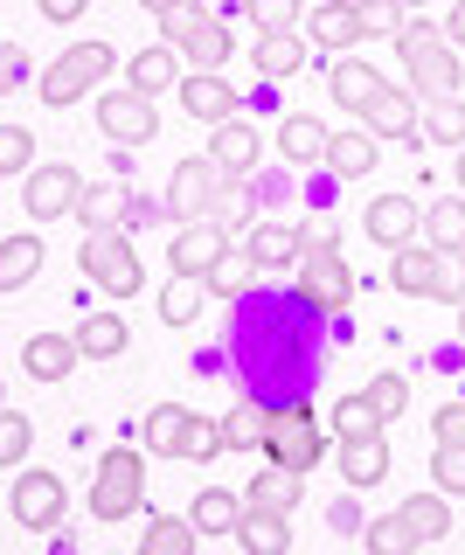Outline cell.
Returning <instances> with one entry per match:
<instances>
[{"label":"cell","instance_id":"cell-56","mask_svg":"<svg viewBox=\"0 0 465 555\" xmlns=\"http://www.w3.org/2000/svg\"><path fill=\"white\" fill-rule=\"evenodd\" d=\"M444 42L465 49V0H452V14H444Z\"/></svg>","mask_w":465,"mask_h":555},{"label":"cell","instance_id":"cell-15","mask_svg":"<svg viewBox=\"0 0 465 555\" xmlns=\"http://www.w3.org/2000/svg\"><path fill=\"white\" fill-rule=\"evenodd\" d=\"M222 250H230V230L202 216V222H188V230L167 243V271H195V278H209Z\"/></svg>","mask_w":465,"mask_h":555},{"label":"cell","instance_id":"cell-10","mask_svg":"<svg viewBox=\"0 0 465 555\" xmlns=\"http://www.w3.org/2000/svg\"><path fill=\"white\" fill-rule=\"evenodd\" d=\"M292 271H299V299L306 306H320V312H348L354 306V271L340 264V250H306Z\"/></svg>","mask_w":465,"mask_h":555},{"label":"cell","instance_id":"cell-37","mask_svg":"<svg viewBox=\"0 0 465 555\" xmlns=\"http://www.w3.org/2000/svg\"><path fill=\"white\" fill-rule=\"evenodd\" d=\"M424 139H438V146H465V98H424V118H417Z\"/></svg>","mask_w":465,"mask_h":555},{"label":"cell","instance_id":"cell-60","mask_svg":"<svg viewBox=\"0 0 465 555\" xmlns=\"http://www.w3.org/2000/svg\"><path fill=\"white\" fill-rule=\"evenodd\" d=\"M0 403H8V382H0Z\"/></svg>","mask_w":465,"mask_h":555},{"label":"cell","instance_id":"cell-29","mask_svg":"<svg viewBox=\"0 0 465 555\" xmlns=\"http://www.w3.org/2000/svg\"><path fill=\"white\" fill-rule=\"evenodd\" d=\"M264 438H271V403H257V396H244L222 416V451H264Z\"/></svg>","mask_w":465,"mask_h":555},{"label":"cell","instance_id":"cell-49","mask_svg":"<svg viewBox=\"0 0 465 555\" xmlns=\"http://www.w3.org/2000/svg\"><path fill=\"white\" fill-rule=\"evenodd\" d=\"M361 542H369L375 555H403V548H417V534L403 528V514H383V520H369V528H361Z\"/></svg>","mask_w":465,"mask_h":555},{"label":"cell","instance_id":"cell-33","mask_svg":"<svg viewBox=\"0 0 465 555\" xmlns=\"http://www.w3.org/2000/svg\"><path fill=\"white\" fill-rule=\"evenodd\" d=\"M202 306H209V278H195V271H175V278H167V292H160V320L167 326H195Z\"/></svg>","mask_w":465,"mask_h":555},{"label":"cell","instance_id":"cell-59","mask_svg":"<svg viewBox=\"0 0 465 555\" xmlns=\"http://www.w3.org/2000/svg\"><path fill=\"white\" fill-rule=\"evenodd\" d=\"M458 340H465V306H458Z\"/></svg>","mask_w":465,"mask_h":555},{"label":"cell","instance_id":"cell-4","mask_svg":"<svg viewBox=\"0 0 465 555\" xmlns=\"http://www.w3.org/2000/svg\"><path fill=\"white\" fill-rule=\"evenodd\" d=\"M236 173L216 160V153H188V160L175 167V181H167V216L175 222H202V216H216V202H222V188H230Z\"/></svg>","mask_w":465,"mask_h":555},{"label":"cell","instance_id":"cell-55","mask_svg":"<svg viewBox=\"0 0 465 555\" xmlns=\"http://www.w3.org/2000/svg\"><path fill=\"white\" fill-rule=\"evenodd\" d=\"M83 8H91V0H42V14H49V22H77Z\"/></svg>","mask_w":465,"mask_h":555},{"label":"cell","instance_id":"cell-23","mask_svg":"<svg viewBox=\"0 0 465 555\" xmlns=\"http://www.w3.org/2000/svg\"><path fill=\"white\" fill-rule=\"evenodd\" d=\"M389 285L403 292V299H430V285H438V250L417 236L403 243V250H389Z\"/></svg>","mask_w":465,"mask_h":555},{"label":"cell","instance_id":"cell-16","mask_svg":"<svg viewBox=\"0 0 465 555\" xmlns=\"http://www.w3.org/2000/svg\"><path fill=\"white\" fill-rule=\"evenodd\" d=\"M132 216H140V195H132V188L118 181V173L77 195V222H91V230H126Z\"/></svg>","mask_w":465,"mask_h":555},{"label":"cell","instance_id":"cell-18","mask_svg":"<svg viewBox=\"0 0 465 555\" xmlns=\"http://www.w3.org/2000/svg\"><path fill=\"white\" fill-rule=\"evenodd\" d=\"M334 459H340V479H348L354 493H369V486L389 479V444L383 438H334Z\"/></svg>","mask_w":465,"mask_h":555},{"label":"cell","instance_id":"cell-14","mask_svg":"<svg viewBox=\"0 0 465 555\" xmlns=\"http://www.w3.org/2000/svg\"><path fill=\"white\" fill-rule=\"evenodd\" d=\"M175 91H181V112H188V118H202V126H222V118L244 112V98H236L230 83L216 77V69H188Z\"/></svg>","mask_w":465,"mask_h":555},{"label":"cell","instance_id":"cell-32","mask_svg":"<svg viewBox=\"0 0 465 555\" xmlns=\"http://www.w3.org/2000/svg\"><path fill=\"white\" fill-rule=\"evenodd\" d=\"M36 271H42V236H36V230L0 236V292H22Z\"/></svg>","mask_w":465,"mask_h":555},{"label":"cell","instance_id":"cell-50","mask_svg":"<svg viewBox=\"0 0 465 555\" xmlns=\"http://www.w3.org/2000/svg\"><path fill=\"white\" fill-rule=\"evenodd\" d=\"M430 299L465 306V250H438V285H430Z\"/></svg>","mask_w":465,"mask_h":555},{"label":"cell","instance_id":"cell-22","mask_svg":"<svg viewBox=\"0 0 465 555\" xmlns=\"http://www.w3.org/2000/svg\"><path fill=\"white\" fill-rule=\"evenodd\" d=\"M306 35L326 49V56H348L361 42V22H354V0H320L313 14H306Z\"/></svg>","mask_w":465,"mask_h":555},{"label":"cell","instance_id":"cell-48","mask_svg":"<svg viewBox=\"0 0 465 555\" xmlns=\"http://www.w3.org/2000/svg\"><path fill=\"white\" fill-rule=\"evenodd\" d=\"M403 0H354V22H361V35H389L396 42V28H403Z\"/></svg>","mask_w":465,"mask_h":555},{"label":"cell","instance_id":"cell-57","mask_svg":"<svg viewBox=\"0 0 465 555\" xmlns=\"http://www.w3.org/2000/svg\"><path fill=\"white\" fill-rule=\"evenodd\" d=\"M140 8H146V14H167V8H181V0H140Z\"/></svg>","mask_w":465,"mask_h":555},{"label":"cell","instance_id":"cell-27","mask_svg":"<svg viewBox=\"0 0 465 555\" xmlns=\"http://www.w3.org/2000/svg\"><path fill=\"white\" fill-rule=\"evenodd\" d=\"M375 146H383V139H375L369 126L334 132V139H326V173H340V181H369V173H375Z\"/></svg>","mask_w":465,"mask_h":555},{"label":"cell","instance_id":"cell-41","mask_svg":"<svg viewBox=\"0 0 465 555\" xmlns=\"http://www.w3.org/2000/svg\"><path fill=\"white\" fill-rule=\"evenodd\" d=\"M222 451V416H195L188 410V430H181V459L188 465H209Z\"/></svg>","mask_w":465,"mask_h":555},{"label":"cell","instance_id":"cell-7","mask_svg":"<svg viewBox=\"0 0 465 555\" xmlns=\"http://www.w3.org/2000/svg\"><path fill=\"white\" fill-rule=\"evenodd\" d=\"M396 56L410 63V91H417V98H452V91H465V49L444 42V28L424 35V42H396Z\"/></svg>","mask_w":465,"mask_h":555},{"label":"cell","instance_id":"cell-40","mask_svg":"<svg viewBox=\"0 0 465 555\" xmlns=\"http://www.w3.org/2000/svg\"><path fill=\"white\" fill-rule=\"evenodd\" d=\"M250 63H257V77H292L299 69V35H257V49H250Z\"/></svg>","mask_w":465,"mask_h":555},{"label":"cell","instance_id":"cell-39","mask_svg":"<svg viewBox=\"0 0 465 555\" xmlns=\"http://www.w3.org/2000/svg\"><path fill=\"white\" fill-rule=\"evenodd\" d=\"M383 416H375V403H369V389H354V396H340L334 403V438H383Z\"/></svg>","mask_w":465,"mask_h":555},{"label":"cell","instance_id":"cell-45","mask_svg":"<svg viewBox=\"0 0 465 555\" xmlns=\"http://www.w3.org/2000/svg\"><path fill=\"white\" fill-rule=\"evenodd\" d=\"M28 444H36V424H28L22 410L0 403V465H22V459H28Z\"/></svg>","mask_w":465,"mask_h":555},{"label":"cell","instance_id":"cell-2","mask_svg":"<svg viewBox=\"0 0 465 555\" xmlns=\"http://www.w3.org/2000/svg\"><path fill=\"white\" fill-rule=\"evenodd\" d=\"M140 500H146V451L140 444H112L105 459H98L91 514L98 520H126V514H140Z\"/></svg>","mask_w":465,"mask_h":555},{"label":"cell","instance_id":"cell-5","mask_svg":"<svg viewBox=\"0 0 465 555\" xmlns=\"http://www.w3.org/2000/svg\"><path fill=\"white\" fill-rule=\"evenodd\" d=\"M77 264H83V278H98L112 299H132V292L146 285V264H140V250L126 243V230H91L83 250H77Z\"/></svg>","mask_w":465,"mask_h":555},{"label":"cell","instance_id":"cell-44","mask_svg":"<svg viewBox=\"0 0 465 555\" xmlns=\"http://www.w3.org/2000/svg\"><path fill=\"white\" fill-rule=\"evenodd\" d=\"M250 8V22H257V35H299V0H244Z\"/></svg>","mask_w":465,"mask_h":555},{"label":"cell","instance_id":"cell-31","mask_svg":"<svg viewBox=\"0 0 465 555\" xmlns=\"http://www.w3.org/2000/svg\"><path fill=\"white\" fill-rule=\"evenodd\" d=\"M202 534H236V520H244V493H230V486H202L195 507H188Z\"/></svg>","mask_w":465,"mask_h":555},{"label":"cell","instance_id":"cell-42","mask_svg":"<svg viewBox=\"0 0 465 555\" xmlns=\"http://www.w3.org/2000/svg\"><path fill=\"white\" fill-rule=\"evenodd\" d=\"M36 167V132L28 126H0V181H14V173Z\"/></svg>","mask_w":465,"mask_h":555},{"label":"cell","instance_id":"cell-24","mask_svg":"<svg viewBox=\"0 0 465 555\" xmlns=\"http://www.w3.org/2000/svg\"><path fill=\"white\" fill-rule=\"evenodd\" d=\"M236 542L257 548V555H285V548H292V514H285V507H257V500H244Z\"/></svg>","mask_w":465,"mask_h":555},{"label":"cell","instance_id":"cell-1","mask_svg":"<svg viewBox=\"0 0 465 555\" xmlns=\"http://www.w3.org/2000/svg\"><path fill=\"white\" fill-rule=\"evenodd\" d=\"M160 42L167 49H181V56L188 63H195V69H222V63H230V28H222L216 22V14L209 8H202V0H181V8H167L160 14Z\"/></svg>","mask_w":465,"mask_h":555},{"label":"cell","instance_id":"cell-51","mask_svg":"<svg viewBox=\"0 0 465 555\" xmlns=\"http://www.w3.org/2000/svg\"><path fill=\"white\" fill-rule=\"evenodd\" d=\"M430 438H438V444H465V396L430 416Z\"/></svg>","mask_w":465,"mask_h":555},{"label":"cell","instance_id":"cell-58","mask_svg":"<svg viewBox=\"0 0 465 555\" xmlns=\"http://www.w3.org/2000/svg\"><path fill=\"white\" fill-rule=\"evenodd\" d=\"M458 195H465V146H458Z\"/></svg>","mask_w":465,"mask_h":555},{"label":"cell","instance_id":"cell-9","mask_svg":"<svg viewBox=\"0 0 465 555\" xmlns=\"http://www.w3.org/2000/svg\"><path fill=\"white\" fill-rule=\"evenodd\" d=\"M77 195H83V181H77V167H28L22 173V208H28V222H63V216H77Z\"/></svg>","mask_w":465,"mask_h":555},{"label":"cell","instance_id":"cell-6","mask_svg":"<svg viewBox=\"0 0 465 555\" xmlns=\"http://www.w3.org/2000/svg\"><path fill=\"white\" fill-rule=\"evenodd\" d=\"M264 451H271V465H285V473H313V465L334 451V438H320L313 430V403H285V410H271V438H264Z\"/></svg>","mask_w":465,"mask_h":555},{"label":"cell","instance_id":"cell-17","mask_svg":"<svg viewBox=\"0 0 465 555\" xmlns=\"http://www.w3.org/2000/svg\"><path fill=\"white\" fill-rule=\"evenodd\" d=\"M244 250H250L257 271H292L306 257V243H299V222H250Z\"/></svg>","mask_w":465,"mask_h":555},{"label":"cell","instance_id":"cell-46","mask_svg":"<svg viewBox=\"0 0 465 555\" xmlns=\"http://www.w3.org/2000/svg\"><path fill=\"white\" fill-rule=\"evenodd\" d=\"M250 278H257L250 250H244V257H230V250H222V257H216V271H209V299H236V292H244Z\"/></svg>","mask_w":465,"mask_h":555},{"label":"cell","instance_id":"cell-34","mask_svg":"<svg viewBox=\"0 0 465 555\" xmlns=\"http://www.w3.org/2000/svg\"><path fill=\"white\" fill-rule=\"evenodd\" d=\"M430 250H465V195H444L424 208V230H417Z\"/></svg>","mask_w":465,"mask_h":555},{"label":"cell","instance_id":"cell-36","mask_svg":"<svg viewBox=\"0 0 465 555\" xmlns=\"http://www.w3.org/2000/svg\"><path fill=\"white\" fill-rule=\"evenodd\" d=\"M181 430H188V410L181 403H153L146 424H140V444L160 451V459H181Z\"/></svg>","mask_w":465,"mask_h":555},{"label":"cell","instance_id":"cell-52","mask_svg":"<svg viewBox=\"0 0 465 555\" xmlns=\"http://www.w3.org/2000/svg\"><path fill=\"white\" fill-rule=\"evenodd\" d=\"M22 83H28V56L14 42H0V98H14Z\"/></svg>","mask_w":465,"mask_h":555},{"label":"cell","instance_id":"cell-19","mask_svg":"<svg viewBox=\"0 0 465 555\" xmlns=\"http://www.w3.org/2000/svg\"><path fill=\"white\" fill-rule=\"evenodd\" d=\"M209 153H216V160H222V167L236 173V181H244V173H250L257 160H264V132H257L250 118L236 112V118H222V126H216V139H209Z\"/></svg>","mask_w":465,"mask_h":555},{"label":"cell","instance_id":"cell-53","mask_svg":"<svg viewBox=\"0 0 465 555\" xmlns=\"http://www.w3.org/2000/svg\"><path fill=\"white\" fill-rule=\"evenodd\" d=\"M299 243H306V250H340V222H334V216L299 222Z\"/></svg>","mask_w":465,"mask_h":555},{"label":"cell","instance_id":"cell-35","mask_svg":"<svg viewBox=\"0 0 465 555\" xmlns=\"http://www.w3.org/2000/svg\"><path fill=\"white\" fill-rule=\"evenodd\" d=\"M195 542H202V528L188 514H160V520H146V534H140L146 555H195Z\"/></svg>","mask_w":465,"mask_h":555},{"label":"cell","instance_id":"cell-38","mask_svg":"<svg viewBox=\"0 0 465 555\" xmlns=\"http://www.w3.org/2000/svg\"><path fill=\"white\" fill-rule=\"evenodd\" d=\"M299 486H306V473H285V465H264L250 486H244V500H257V507H299Z\"/></svg>","mask_w":465,"mask_h":555},{"label":"cell","instance_id":"cell-20","mask_svg":"<svg viewBox=\"0 0 465 555\" xmlns=\"http://www.w3.org/2000/svg\"><path fill=\"white\" fill-rule=\"evenodd\" d=\"M77 334H36V340H22V375L28 382H63L77 369Z\"/></svg>","mask_w":465,"mask_h":555},{"label":"cell","instance_id":"cell-13","mask_svg":"<svg viewBox=\"0 0 465 555\" xmlns=\"http://www.w3.org/2000/svg\"><path fill=\"white\" fill-rule=\"evenodd\" d=\"M361 230H369V243H383V250H403V243H417V230H424V208L410 195H375L369 216H361Z\"/></svg>","mask_w":465,"mask_h":555},{"label":"cell","instance_id":"cell-28","mask_svg":"<svg viewBox=\"0 0 465 555\" xmlns=\"http://www.w3.org/2000/svg\"><path fill=\"white\" fill-rule=\"evenodd\" d=\"M396 514H403V528L417 534V548H424V542H444V534H452V493H438V486H430V493H410Z\"/></svg>","mask_w":465,"mask_h":555},{"label":"cell","instance_id":"cell-25","mask_svg":"<svg viewBox=\"0 0 465 555\" xmlns=\"http://www.w3.org/2000/svg\"><path fill=\"white\" fill-rule=\"evenodd\" d=\"M326 91H334L340 112H361V104L383 91V77H375L369 56H354V49H348V56H334V69H326Z\"/></svg>","mask_w":465,"mask_h":555},{"label":"cell","instance_id":"cell-3","mask_svg":"<svg viewBox=\"0 0 465 555\" xmlns=\"http://www.w3.org/2000/svg\"><path fill=\"white\" fill-rule=\"evenodd\" d=\"M112 63H118V49H105V42H77V49H63L56 63L36 77V91H42V104H77V98H91L98 83L112 77Z\"/></svg>","mask_w":465,"mask_h":555},{"label":"cell","instance_id":"cell-54","mask_svg":"<svg viewBox=\"0 0 465 555\" xmlns=\"http://www.w3.org/2000/svg\"><path fill=\"white\" fill-rule=\"evenodd\" d=\"M326 520H334V528H340V534H361V528H369V514H361V500H354V486H348V500H334V514H326Z\"/></svg>","mask_w":465,"mask_h":555},{"label":"cell","instance_id":"cell-8","mask_svg":"<svg viewBox=\"0 0 465 555\" xmlns=\"http://www.w3.org/2000/svg\"><path fill=\"white\" fill-rule=\"evenodd\" d=\"M63 507H70V493H63V479L42 473V465H28V473L14 479V493H8V514H14V528H22V534H56L63 528Z\"/></svg>","mask_w":465,"mask_h":555},{"label":"cell","instance_id":"cell-43","mask_svg":"<svg viewBox=\"0 0 465 555\" xmlns=\"http://www.w3.org/2000/svg\"><path fill=\"white\" fill-rule=\"evenodd\" d=\"M369 403H375V416H383V424H396V416L410 410V375H396V369H383L369 382Z\"/></svg>","mask_w":465,"mask_h":555},{"label":"cell","instance_id":"cell-12","mask_svg":"<svg viewBox=\"0 0 465 555\" xmlns=\"http://www.w3.org/2000/svg\"><path fill=\"white\" fill-rule=\"evenodd\" d=\"M417 112H424V104H417V91H410V83H403V91H396V83H383V91L361 104V126H369L375 139H424V132H417Z\"/></svg>","mask_w":465,"mask_h":555},{"label":"cell","instance_id":"cell-47","mask_svg":"<svg viewBox=\"0 0 465 555\" xmlns=\"http://www.w3.org/2000/svg\"><path fill=\"white\" fill-rule=\"evenodd\" d=\"M430 486L452 493V500H465V444H438V451H430Z\"/></svg>","mask_w":465,"mask_h":555},{"label":"cell","instance_id":"cell-11","mask_svg":"<svg viewBox=\"0 0 465 555\" xmlns=\"http://www.w3.org/2000/svg\"><path fill=\"white\" fill-rule=\"evenodd\" d=\"M98 126H105V139L112 146H146L153 132H160V112H153V98L146 91H105L98 98Z\"/></svg>","mask_w":465,"mask_h":555},{"label":"cell","instance_id":"cell-21","mask_svg":"<svg viewBox=\"0 0 465 555\" xmlns=\"http://www.w3.org/2000/svg\"><path fill=\"white\" fill-rule=\"evenodd\" d=\"M326 139H334V132H326L313 112H285L279 118V153L292 167H326Z\"/></svg>","mask_w":465,"mask_h":555},{"label":"cell","instance_id":"cell-30","mask_svg":"<svg viewBox=\"0 0 465 555\" xmlns=\"http://www.w3.org/2000/svg\"><path fill=\"white\" fill-rule=\"evenodd\" d=\"M126 340H132V326L118 320V312H91V320L77 326V354L83 361H118V354H126Z\"/></svg>","mask_w":465,"mask_h":555},{"label":"cell","instance_id":"cell-26","mask_svg":"<svg viewBox=\"0 0 465 555\" xmlns=\"http://www.w3.org/2000/svg\"><path fill=\"white\" fill-rule=\"evenodd\" d=\"M126 83H132V91H146V98L175 91V83H181V49H167V42H153V49H132V63H126Z\"/></svg>","mask_w":465,"mask_h":555}]
</instances>
